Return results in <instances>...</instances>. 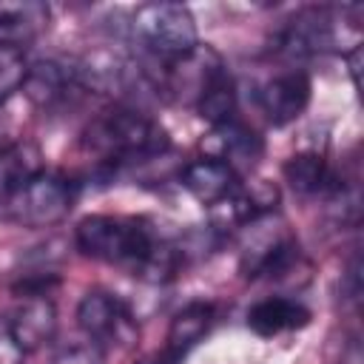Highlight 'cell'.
<instances>
[{"instance_id": "ffe728a7", "label": "cell", "mask_w": 364, "mask_h": 364, "mask_svg": "<svg viewBox=\"0 0 364 364\" xmlns=\"http://www.w3.org/2000/svg\"><path fill=\"white\" fill-rule=\"evenodd\" d=\"M51 364H105V347L88 336L71 338L54 350Z\"/></svg>"}, {"instance_id": "6da1fadb", "label": "cell", "mask_w": 364, "mask_h": 364, "mask_svg": "<svg viewBox=\"0 0 364 364\" xmlns=\"http://www.w3.org/2000/svg\"><path fill=\"white\" fill-rule=\"evenodd\" d=\"M74 247L97 262L122 267L145 282H168L176 276L185 247L168 239L145 216L91 213L74 228Z\"/></svg>"}, {"instance_id": "ba28073f", "label": "cell", "mask_w": 364, "mask_h": 364, "mask_svg": "<svg viewBox=\"0 0 364 364\" xmlns=\"http://www.w3.org/2000/svg\"><path fill=\"white\" fill-rule=\"evenodd\" d=\"M279 202V191L276 185L264 182V179H245L213 208H208L210 213V225L219 233H233V230H245L247 225L259 222L262 216L273 213Z\"/></svg>"}, {"instance_id": "2e32d148", "label": "cell", "mask_w": 364, "mask_h": 364, "mask_svg": "<svg viewBox=\"0 0 364 364\" xmlns=\"http://www.w3.org/2000/svg\"><path fill=\"white\" fill-rule=\"evenodd\" d=\"M310 324V310L287 296H267L259 299L247 310V327L259 338H276L282 333H293Z\"/></svg>"}, {"instance_id": "7c38bea8", "label": "cell", "mask_w": 364, "mask_h": 364, "mask_svg": "<svg viewBox=\"0 0 364 364\" xmlns=\"http://www.w3.org/2000/svg\"><path fill=\"white\" fill-rule=\"evenodd\" d=\"M6 333L17 341V347L26 355L51 344L57 336V307H54L51 296H46V293L20 296L17 307L9 316Z\"/></svg>"}, {"instance_id": "5b68a950", "label": "cell", "mask_w": 364, "mask_h": 364, "mask_svg": "<svg viewBox=\"0 0 364 364\" xmlns=\"http://www.w3.org/2000/svg\"><path fill=\"white\" fill-rule=\"evenodd\" d=\"M273 213L262 216L259 222L247 225V239L239 253V270L245 279H282L290 273L299 259V239L284 228V225H267Z\"/></svg>"}, {"instance_id": "30bf717a", "label": "cell", "mask_w": 364, "mask_h": 364, "mask_svg": "<svg viewBox=\"0 0 364 364\" xmlns=\"http://www.w3.org/2000/svg\"><path fill=\"white\" fill-rule=\"evenodd\" d=\"M282 176L287 188L301 199H336L347 185V179L318 154V151H299L282 165Z\"/></svg>"}, {"instance_id": "277c9868", "label": "cell", "mask_w": 364, "mask_h": 364, "mask_svg": "<svg viewBox=\"0 0 364 364\" xmlns=\"http://www.w3.org/2000/svg\"><path fill=\"white\" fill-rule=\"evenodd\" d=\"M77 205V182L60 171H37L9 202H6V219L17 228L40 230L54 228Z\"/></svg>"}, {"instance_id": "9a60e30c", "label": "cell", "mask_w": 364, "mask_h": 364, "mask_svg": "<svg viewBox=\"0 0 364 364\" xmlns=\"http://www.w3.org/2000/svg\"><path fill=\"white\" fill-rule=\"evenodd\" d=\"M239 182H242V173H236L228 162L216 156H199L179 171V185L202 208H213L216 202H222Z\"/></svg>"}, {"instance_id": "5bb4252c", "label": "cell", "mask_w": 364, "mask_h": 364, "mask_svg": "<svg viewBox=\"0 0 364 364\" xmlns=\"http://www.w3.org/2000/svg\"><path fill=\"white\" fill-rule=\"evenodd\" d=\"M26 97L48 111V108H60L65 105L74 94H82V85L74 74V65L71 63H57V60H40L28 68V77H26V85H23Z\"/></svg>"}, {"instance_id": "3957f363", "label": "cell", "mask_w": 364, "mask_h": 364, "mask_svg": "<svg viewBox=\"0 0 364 364\" xmlns=\"http://www.w3.org/2000/svg\"><path fill=\"white\" fill-rule=\"evenodd\" d=\"M131 46L154 63H171L199 46L193 11L182 3H145L136 6L125 23Z\"/></svg>"}, {"instance_id": "e0dca14e", "label": "cell", "mask_w": 364, "mask_h": 364, "mask_svg": "<svg viewBox=\"0 0 364 364\" xmlns=\"http://www.w3.org/2000/svg\"><path fill=\"white\" fill-rule=\"evenodd\" d=\"M51 23V9L37 0L0 3V46L23 48L34 43Z\"/></svg>"}, {"instance_id": "d6986e66", "label": "cell", "mask_w": 364, "mask_h": 364, "mask_svg": "<svg viewBox=\"0 0 364 364\" xmlns=\"http://www.w3.org/2000/svg\"><path fill=\"white\" fill-rule=\"evenodd\" d=\"M28 68H31V63L23 48L0 46V102L26 85Z\"/></svg>"}, {"instance_id": "44dd1931", "label": "cell", "mask_w": 364, "mask_h": 364, "mask_svg": "<svg viewBox=\"0 0 364 364\" xmlns=\"http://www.w3.org/2000/svg\"><path fill=\"white\" fill-rule=\"evenodd\" d=\"M0 364H26V353L17 347V341L6 330L0 333Z\"/></svg>"}, {"instance_id": "9c48e42d", "label": "cell", "mask_w": 364, "mask_h": 364, "mask_svg": "<svg viewBox=\"0 0 364 364\" xmlns=\"http://www.w3.org/2000/svg\"><path fill=\"white\" fill-rule=\"evenodd\" d=\"M313 100V80L304 68H287L264 80L256 91V102L264 119L276 128L296 122Z\"/></svg>"}, {"instance_id": "8fae6325", "label": "cell", "mask_w": 364, "mask_h": 364, "mask_svg": "<svg viewBox=\"0 0 364 364\" xmlns=\"http://www.w3.org/2000/svg\"><path fill=\"white\" fill-rule=\"evenodd\" d=\"M205 156H216L222 162H228L236 173L245 176V171H253L256 162L264 154V139L259 136L256 128H250L247 122H242L239 117L219 122L210 128L208 139L202 142Z\"/></svg>"}, {"instance_id": "7a4b0ae2", "label": "cell", "mask_w": 364, "mask_h": 364, "mask_svg": "<svg viewBox=\"0 0 364 364\" xmlns=\"http://www.w3.org/2000/svg\"><path fill=\"white\" fill-rule=\"evenodd\" d=\"M80 148L100 168H122L162 156L171 148V136L145 111L114 105L85 125Z\"/></svg>"}, {"instance_id": "ac0fdd59", "label": "cell", "mask_w": 364, "mask_h": 364, "mask_svg": "<svg viewBox=\"0 0 364 364\" xmlns=\"http://www.w3.org/2000/svg\"><path fill=\"white\" fill-rule=\"evenodd\" d=\"M37 171H43V154L31 139H17L0 148V205H6Z\"/></svg>"}, {"instance_id": "52a82bcc", "label": "cell", "mask_w": 364, "mask_h": 364, "mask_svg": "<svg viewBox=\"0 0 364 364\" xmlns=\"http://www.w3.org/2000/svg\"><path fill=\"white\" fill-rule=\"evenodd\" d=\"M77 327L82 336L108 344H134L139 336V324L128 301L105 287H91L77 301Z\"/></svg>"}, {"instance_id": "4fadbf2b", "label": "cell", "mask_w": 364, "mask_h": 364, "mask_svg": "<svg viewBox=\"0 0 364 364\" xmlns=\"http://www.w3.org/2000/svg\"><path fill=\"white\" fill-rule=\"evenodd\" d=\"M216 321V304L213 301H188L168 324L165 344L156 353V364H182V358L210 333Z\"/></svg>"}, {"instance_id": "8992f818", "label": "cell", "mask_w": 364, "mask_h": 364, "mask_svg": "<svg viewBox=\"0 0 364 364\" xmlns=\"http://www.w3.org/2000/svg\"><path fill=\"white\" fill-rule=\"evenodd\" d=\"M341 23L344 9H301L273 34L270 48L284 60H304L324 51H336L341 43Z\"/></svg>"}]
</instances>
